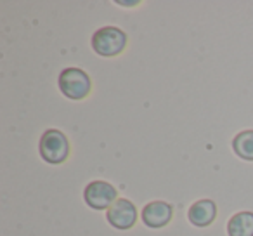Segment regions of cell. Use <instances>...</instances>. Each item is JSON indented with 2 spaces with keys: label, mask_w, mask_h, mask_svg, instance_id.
<instances>
[{
  "label": "cell",
  "mask_w": 253,
  "mask_h": 236,
  "mask_svg": "<svg viewBox=\"0 0 253 236\" xmlns=\"http://www.w3.org/2000/svg\"><path fill=\"white\" fill-rule=\"evenodd\" d=\"M39 153L43 162L50 165L64 163L70 156V141L66 134H63L57 129H49L42 134L39 142Z\"/></svg>",
  "instance_id": "obj_1"
},
{
  "label": "cell",
  "mask_w": 253,
  "mask_h": 236,
  "mask_svg": "<svg viewBox=\"0 0 253 236\" xmlns=\"http://www.w3.org/2000/svg\"><path fill=\"white\" fill-rule=\"evenodd\" d=\"M57 85L59 91L63 92L64 97L71 99V101H82L90 94L92 82L87 71L80 70V68H64L59 73L57 78Z\"/></svg>",
  "instance_id": "obj_2"
},
{
  "label": "cell",
  "mask_w": 253,
  "mask_h": 236,
  "mask_svg": "<svg viewBox=\"0 0 253 236\" xmlns=\"http://www.w3.org/2000/svg\"><path fill=\"white\" fill-rule=\"evenodd\" d=\"M126 33L116 26H104L99 28L92 35V49L102 57H115L122 54L126 47Z\"/></svg>",
  "instance_id": "obj_3"
},
{
  "label": "cell",
  "mask_w": 253,
  "mask_h": 236,
  "mask_svg": "<svg viewBox=\"0 0 253 236\" xmlns=\"http://www.w3.org/2000/svg\"><path fill=\"white\" fill-rule=\"evenodd\" d=\"M84 200L94 210H108L118 200V189L106 181H92L84 189Z\"/></svg>",
  "instance_id": "obj_4"
},
{
  "label": "cell",
  "mask_w": 253,
  "mask_h": 236,
  "mask_svg": "<svg viewBox=\"0 0 253 236\" xmlns=\"http://www.w3.org/2000/svg\"><path fill=\"white\" fill-rule=\"evenodd\" d=\"M108 222L118 231H128L137 222V208L126 198H118L111 207L108 208L106 214Z\"/></svg>",
  "instance_id": "obj_5"
},
{
  "label": "cell",
  "mask_w": 253,
  "mask_h": 236,
  "mask_svg": "<svg viewBox=\"0 0 253 236\" xmlns=\"http://www.w3.org/2000/svg\"><path fill=\"white\" fill-rule=\"evenodd\" d=\"M172 217H173L172 205L162 200L149 201V203L144 205V208H142V212H141L142 222L151 229L165 228L167 224H170Z\"/></svg>",
  "instance_id": "obj_6"
},
{
  "label": "cell",
  "mask_w": 253,
  "mask_h": 236,
  "mask_svg": "<svg viewBox=\"0 0 253 236\" xmlns=\"http://www.w3.org/2000/svg\"><path fill=\"white\" fill-rule=\"evenodd\" d=\"M215 217H217V205L208 198L198 200L196 203L191 205L189 212H187V219L196 228H207L215 221Z\"/></svg>",
  "instance_id": "obj_7"
},
{
  "label": "cell",
  "mask_w": 253,
  "mask_h": 236,
  "mask_svg": "<svg viewBox=\"0 0 253 236\" xmlns=\"http://www.w3.org/2000/svg\"><path fill=\"white\" fill-rule=\"evenodd\" d=\"M229 236H253V212H238L227 222Z\"/></svg>",
  "instance_id": "obj_8"
},
{
  "label": "cell",
  "mask_w": 253,
  "mask_h": 236,
  "mask_svg": "<svg viewBox=\"0 0 253 236\" xmlns=\"http://www.w3.org/2000/svg\"><path fill=\"white\" fill-rule=\"evenodd\" d=\"M232 151L245 162H253V131H243L232 139Z\"/></svg>",
  "instance_id": "obj_9"
},
{
  "label": "cell",
  "mask_w": 253,
  "mask_h": 236,
  "mask_svg": "<svg viewBox=\"0 0 253 236\" xmlns=\"http://www.w3.org/2000/svg\"><path fill=\"white\" fill-rule=\"evenodd\" d=\"M120 5H137V2H118Z\"/></svg>",
  "instance_id": "obj_10"
}]
</instances>
